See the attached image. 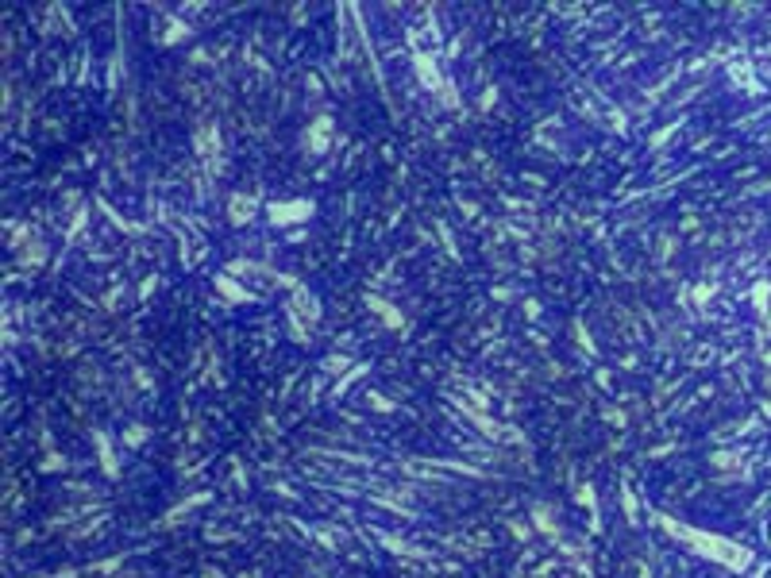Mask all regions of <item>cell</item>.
<instances>
[{"label": "cell", "mask_w": 771, "mask_h": 578, "mask_svg": "<svg viewBox=\"0 0 771 578\" xmlns=\"http://www.w3.org/2000/svg\"><path fill=\"white\" fill-rule=\"evenodd\" d=\"M417 73H421V78H424V85L440 89V93H444V101H448V104H455V89H451L448 81H444V78H440V73H436V66H432V58L417 54Z\"/></svg>", "instance_id": "1"}, {"label": "cell", "mask_w": 771, "mask_h": 578, "mask_svg": "<svg viewBox=\"0 0 771 578\" xmlns=\"http://www.w3.org/2000/svg\"><path fill=\"white\" fill-rule=\"evenodd\" d=\"M305 216H313V204H309V201L274 204V209H270V220H274V224H293V220H305Z\"/></svg>", "instance_id": "2"}, {"label": "cell", "mask_w": 771, "mask_h": 578, "mask_svg": "<svg viewBox=\"0 0 771 578\" xmlns=\"http://www.w3.org/2000/svg\"><path fill=\"white\" fill-rule=\"evenodd\" d=\"M228 209H232V220H235V224H247V220H251V212H255V197H247V193H235Z\"/></svg>", "instance_id": "3"}, {"label": "cell", "mask_w": 771, "mask_h": 578, "mask_svg": "<svg viewBox=\"0 0 771 578\" xmlns=\"http://www.w3.org/2000/svg\"><path fill=\"white\" fill-rule=\"evenodd\" d=\"M366 301H371V309H378V316H382L390 328H401V316H397V309H393V305L378 301V297H366Z\"/></svg>", "instance_id": "4"}, {"label": "cell", "mask_w": 771, "mask_h": 578, "mask_svg": "<svg viewBox=\"0 0 771 578\" xmlns=\"http://www.w3.org/2000/svg\"><path fill=\"white\" fill-rule=\"evenodd\" d=\"M197 151H204V154H209V162H212V154H216V131H212V128H204L201 135H197Z\"/></svg>", "instance_id": "5"}, {"label": "cell", "mask_w": 771, "mask_h": 578, "mask_svg": "<svg viewBox=\"0 0 771 578\" xmlns=\"http://www.w3.org/2000/svg\"><path fill=\"white\" fill-rule=\"evenodd\" d=\"M220 289H224V293H232L235 301H247V289H240V285H232L228 282V278H220Z\"/></svg>", "instance_id": "6"}]
</instances>
